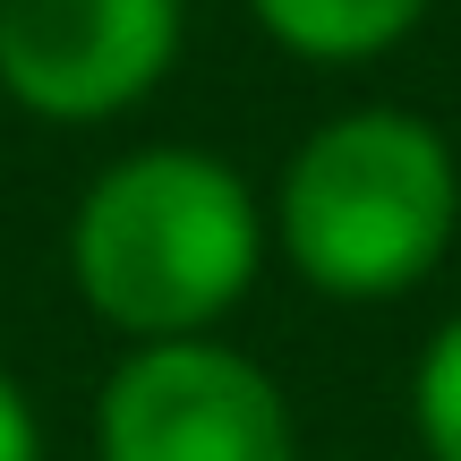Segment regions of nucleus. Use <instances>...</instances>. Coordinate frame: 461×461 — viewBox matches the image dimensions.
<instances>
[{"label": "nucleus", "mask_w": 461, "mask_h": 461, "mask_svg": "<svg viewBox=\"0 0 461 461\" xmlns=\"http://www.w3.org/2000/svg\"><path fill=\"white\" fill-rule=\"evenodd\" d=\"M265 265V214L248 180L205 146H137L77 197L68 282L95 325L129 342L214 333Z\"/></svg>", "instance_id": "f257e3e1"}, {"label": "nucleus", "mask_w": 461, "mask_h": 461, "mask_svg": "<svg viewBox=\"0 0 461 461\" xmlns=\"http://www.w3.org/2000/svg\"><path fill=\"white\" fill-rule=\"evenodd\" d=\"M461 163L419 112H342L282 163L274 248L325 299H402L445 265Z\"/></svg>", "instance_id": "f03ea898"}, {"label": "nucleus", "mask_w": 461, "mask_h": 461, "mask_svg": "<svg viewBox=\"0 0 461 461\" xmlns=\"http://www.w3.org/2000/svg\"><path fill=\"white\" fill-rule=\"evenodd\" d=\"M95 461H299L291 402L214 333L137 342L95 402Z\"/></svg>", "instance_id": "7ed1b4c3"}, {"label": "nucleus", "mask_w": 461, "mask_h": 461, "mask_svg": "<svg viewBox=\"0 0 461 461\" xmlns=\"http://www.w3.org/2000/svg\"><path fill=\"white\" fill-rule=\"evenodd\" d=\"M180 60V0H0V95L51 129H103Z\"/></svg>", "instance_id": "20e7f679"}, {"label": "nucleus", "mask_w": 461, "mask_h": 461, "mask_svg": "<svg viewBox=\"0 0 461 461\" xmlns=\"http://www.w3.org/2000/svg\"><path fill=\"white\" fill-rule=\"evenodd\" d=\"M248 9L291 60L359 68V60H384L393 43H411L436 0H248Z\"/></svg>", "instance_id": "39448f33"}, {"label": "nucleus", "mask_w": 461, "mask_h": 461, "mask_svg": "<svg viewBox=\"0 0 461 461\" xmlns=\"http://www.w3.org/2000/svg\"><path fill=\"white\" fill-rule=\"evenodd\" d=\"M411 428L428 461H461V316L428 333L419 350V376H411Z\"/></svg>", "instance_id": "423d86ee"}, {"label": "nucleus", "mask_w": 461, "mask_h": 461, "mask_svg": "<svg viewBox=\"0 0 461 461\" xmlns=\"http://www.w3.org/2000/svg\"><path fill=\"white\" fill-rule=\"evenodd\" d=\"M0 461H43V428H34V402L17 393V376L0 367Z\"/></svg>", "instance_id": "0eeeda50"}]
</instances>
